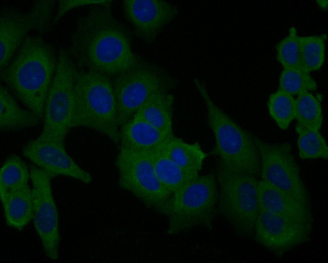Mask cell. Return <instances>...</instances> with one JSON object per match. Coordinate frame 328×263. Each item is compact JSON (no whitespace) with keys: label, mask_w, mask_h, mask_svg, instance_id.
I'll return each mask as SVG.
<instances>
[{"label":"cell","mask_w":328,"mask_h":263,"mask_svg":"<svg viewBox=\"0 0 328 263\" xmlns=\"http://www.w3.org/2000/svg\"><path fill=\"white\" fill-rule=\"evenodd\" d=\"M110 6H95L78 18L70 55L78 69L113 78L132 67L139 57L132 50L129 31Z\"/></svg>","instance_id":"6da1fadb"},{"label":"cell","mask_w":328,"mask_h":263,"mask_svg":"<svg viewBox=\"0 0 328 263\" xmlns=\"http://www.w3.org/2000/svg\"><path fill=\"white\" fill-rule=\"evenodd\" d=\"M58 61L54 49L49 42L40 36L28 35L9 64L1 70V81L41 121Z\"/></svg>","instance_id":"7a4b0ae2"},{"label":"cell","mask_w":328,"mask_h":263,"mask_svg":"<svg viewBox=\"0 0 328 263\" xmlns=\"http://www.w3.org/2000/svg\"><path fill=\"white\" fill-rule=\"evenodd\" d=\"M77 127L93 129L115 144H120L117 103L111 77L78 69L71 128Z\"/></svg>","instance_id":"3957f363"},{"label":"cell","mask_w":328,"mask_h":263,"mask_svg":"<svg viewBox=\"0 0 328 263\" xmlns=\"http://www.w3.org/2000/svg\"><path fill=\"white\" fill-rule=\"evenodd\" d=\"M194 84L206 107L208 123L215 141L213 154L235 169L260 176V156L253 135L214 103L202 81L194 78Z\"/></svg>","instance_id":"277c9868"},{"label":"cell","mask_w":328,"mask_h":263,"mask_svg":"<svg viewBox=\"0 0 328 263\" xmlns=\"http://www.w3.org/2000/svg\"><path fill=\"white\" fill-rule=\"evenodd\" d=\"M218 196L217 212L237 235H253L259 211L257 177L235 169L218 160L215 169Z\"/></svg>","instance_id":"5b68a950"},{"label":"cell","mask_w":328,"mask_h":263,"mask_svg":"<svg viewBox=\"0 0 328 263\" xmlns=\"http://www.w3.org/2000/svg\"><path fill=\"white\" fill-rule=\"evenodd\" d=\"M218 190L214 174L198 175L173 195L167 214V233L176 234L196 228H212Z\"/></svg>","instance_id":"8992f818"},{"label":"cell","mask_w":328,"mask_h":263,"mask_svg":"<svg viewBox=\"0 0 328 263\" xmlns=\"http://www.w3.org/2000/svg\"><path fill=\"white\" fill-rule=\"evenodd\" d=\"M120 127L152 95L170 91L177 81L163 67L139 57L130 68L112 78Z\"/></svg>","instance_id":"52a82bcc"},{"label":"cell","mask_w":328,"mask_h":263,"mask_svg":"<svg viewBox=\"0 0 328 263\" xmlns=\"http://www.w3.org/2000/svg\"><path fill=\"white\" fill-rule=\"evenodd\" d=\"M151 152L120 147L115 162L119 184L148 208L167 216L173 195L157 178Z\"/></svg>","instance_id":"ba28073f"},{"label":"cell","mask_w":328,"mask_h":263,"mask_svg":"<svg viewBox=\"0 0 328 263\" xmlns=\"http://www.w3.org/2000/svg\"><path fill=\"white\" fill-rule=\"evenodd\" d=\"M58 58L56 72L45 102L42 129L38 138L65 145L71 129L78 68L64 49L60 50Z\"/></svg>","instance_id":"9c48e42d"},{"label":"cell","mask_w":328,"mask_h":263,"mask_svg":"<svg viewBox=\"0 0 328 263\" xmlns=\"http://www.w3.org/2000/svg\"><path fill=\"white\" fill-rule=\"evenodd\" d=\"M260 159L261 180L311 207L309 191L288 142L269 143L253 135Z\"/></svg>","instance_id":"30bf717a"},{"label":"cell","mask_w":328,"mask_h":263,"mask_svg":"<svg viewBox=\"0 0 328 263\" xmlns=\"http://www.w3.org/2000/svg\"><path fill=\"white\" fill-rule=\"evenodd\" d=\"M32 184L33 223L45 255L51 260L59 257L60 235L58 209L53 197L52 177L36 165L30 167Z\"/></svg>","instance_id":"8fae6325"},{"label":"cell","mask_w":328,"mask_h":263,"mask_svg":"<svg viewBox=\"0 0 328 263\" xmlns=\"http://www.w3.org/2000/svg\"><path fill=\"white\" fill-rule=\"evenodd\" d=\"M312 225L259 209L253 236L269 252L282 256L310 240Z\"/></svg>","instance_id":"7c38bea8"},{"label":"cell","mask_w":328,"mask_h":263,"mask_svg":"<svg viewBox=\"0 0 328 263\" xmlns=\"http://www.w3.org/2000/svg\"><path fill=\"white\" fill-rule=\"evenodd\" d=\"M122 8L137 37L147 43L153 42L179 13L176 6L163 0H125Z\"/></svg>","instance_id":"4fadbf2b"},{"label":"cell","mask_w":328,"mask_h":263,"mask_svg":"<svg viewBox=\"0 0 328 263\" xmlns=\"http://www.w3.org/2000/svg\"><path fill=\"white\" fill-rule=\"evenodd\" d=\"M23 155L52 178L64 176L88 184L89 172L82 169L67 153L65 145L51 140L37 138L29 141L22 149Z\"/></svg>","instance_id":"5bb4252c"},{"label":"cell","mask_w":328,"mask_h":263,"mask_svg":"<svg viewBox=\"0 0 328 263\" xmlns=\"http://www.w3.org/2000/svg\"><path fill=\"white\" fill-rule=\"evenodd\" d=\"M39 32L36 19L30 10L25 13L17 8H3L0 14V69L12 59L30 31Z\"/></svg>","instance_id":"9a60e30c"},{"label":"cell","mask_w":328,"mask_h":263,"mask_svg":"<svg viewBox=\"0 0 328 263\" xmlns=\"http://www.w3.org/2000/svg\"><path fill=\"white\" fill-rule=\"evenodd\" d=\"M259 209L289 220L313 224L311 207L260 180L258 186Z\"/></svg>","instance_id":"2e32d148"},{"label":"cell","mask_w":328,"mask_h":263,"mask_svg":"<svg viewBox=\"0 0 328 263\" xmlns=\"http://www.w3.org/2000/svg\"><path fill=\"white\" fill-rule=\"evenodd\" d=\"M170 138L136 116L120 127V147L135 151H151Z\"/></svg>","instance_id":"e0dca14e"},{"label":"cell","mask_w":328,"mask_h":263,"mask_svg":"<svg viewBox=\"0 0 328 263\" xmlns=\"http://www.w3.org/2000/svg\"><path fill=\"white\" fill-rule=\"evenodd\" d=\"M174 96L169 91L157 92L150 96L133 116L144 120L167 136L174 137L173 108Z\"/></svg>","instance_id":"ac0fdd59"},{"label":"cell","mask_w":328,"mask_h":263,"mask_svg":"<svg viewBox=\"0 0 328 263\" xmlns=\"http://www.w3.org/2000/svg\"><path fill=\"white\" fill-rule=\"evenodd\" d=\"M0 129L14 132L35 127L40 118L28 109L21 107L16 98L4 84L0 85Z\"/></svg>","instance_id":"d6986e66"},{"label":"cell","mask_w":328,"mask_h":263,"mask_svg":"<svg viewBox=\"0 0 328 263\" xmlns=\"http://www.w3.org/2000/svg\"><path fill=\"white\" fill-rule=\"evenodd\" d=\"M7 224L22 230L34 216L32 189L29 186L0 196Z\"/></svg>","instance_id":"ffe728a7"},{"label":"cell","mask_w":328,"mask_h":263,"mask_svg":"<svg viewBox=\"0 0 328 263\" xmlns=\"http://www.w3.org/2000/svg\"><path fill=\"white\" fill-rule=\"evenodd\" d=\"M160 147L151 152L154 169L160 182L173 195L196 178L199 173L182 168L163 153Z\"/></svg>","instance_id":"44dd1931"},{"label":"cell","mask_w":328,"mask_h":263,"mask_svg":"<svg viewBox=\"0 0 328 263\" xmlns=\"http://www.w3.org/2000/svg\"><path fill=\"white\" fill-rule=\"evenodd\" d=\"M160 148L172 161L182 168L198 173L207 155L199 143H187L175 136L167 141Z\"/></svg>","instance_id":"7402d4cb"},{"label":"cell","mask_w":328,"mask_h":263,"mask_svg":"<svg viewBox=\"0 0 328 263\" xmlns=\"http://www.w3.org/2000/svg\"><path fill=\"white\" fill-rule=\"evenodd\" d=\"M30 169L20 157L10 155L0 171V196L28 186Z\"/></svg>","instance_id":"603a6c76"},{"label":"cell","mask_w":328,"mask_h":263,"mask_svg":"<svg viewBox=\"0 0 328 263\" xmlns=\"http://www.w3.org/2000/svg\"><path fill=\"white\" fill-rule=\"evenodd\" d=\"M325 34L299 36L300 58L303 70L308 73L319 69L325 59Z\"/></svg>","instance_id":"cb8c5ba5"},{"label":"cell","mask_w":328,"mask_h":263,"mask_svg":"<svg viewBox=\"0 0 328 263\" xmlns=\"http://www.w3.org/2000/svg\"><path fill=\"white\" fill-rule=\"evenodd\" d=\"M297 145L299 157L303 159H328L326 142L319 130L310 129L297 123Z\"/></svg>","instance_id":"d4e9b609"},{"label":"cell","mask_w":328,"mask_h":263,"mask_svg":"<svg viewBox=\"0 0 328 263\" xmlns=\"http://www.w3.org/2000/svg\"><path fill=\"white\" fill-rule=\"evenodd\" d=\"M298 123L312 130H319L322 114L318 100L309 92L298 95L296 99V117Z\"/></svg>","instance_id":"484cf974"},{"label":"cell","mask_w":328,"mask_h":263,"mask_svg":"<svg viewBox=\"0 0 328 263\" xmlns=\"http://www.w3.org/2000/svg\"><path fill=\"white\" fill-rule=\"evenodd\" d=\"M268 112L278 126L287 129L296 117V99L293 95L278 90L271 94L267 102Z\"/></svg>","instance_id":"4316f807"},{"label":"cell","mask_w":328,"mask_h":263,"mask_svg":"<svg viewBox=\"0 0 328 263\" xmlns=\"http://www.w3.org/2000/svg\"><path fill=\"white\" fill-rule=\"evenodd\" d=\"M317 85L309 73L299 68H285L279 78V89L292 95L315 90Z\"/></svg>","instance_id":"83f0119b"},{"label":"cell","mask_w":328,"mask_h":263,"mask_svg":"<svg viewBox=\"0 0 328 263\" xmlns=\"http://www.w3.org/2000/svg\"><path fill=\"white\" fill-rule=\"evenodd\" d=\"M276 50L277 59L284 69H302L300 63L299 36L294 27L290 28L288 35L278 43Z\"/></svg>","instance_id":"f1b7e54d"},{"label":"cell","mask_w":328,"mask_h":263,"mask_svg":"<svg viewBox=\"0 0 328 263\" xmlns=\"http://www.w3.org/2000/svg\"><path fill=\"white\" fill-rule=\"evenodd\" d=\"M112 1L108 0H62L58 2V8L53 18V24L57 22L68 11L78 7L88 6L111 5Z\"/></svg>","instance_id":"f546056e"},{"label":"cell","mask_w":328,"mask_h":263,"mask_svg":"<svg viewBox=\"0 0 328 263\" xmlns=\"http://www.w3.org/2000/svg\"><path fill=\"white\" fill-rule=\"evenodd\" d=\"M317 3L318 6L321 8L325 9L327 8V1H317Z\"/></svg>","instance_id":"4dcf8cb0"}]
</instances>
